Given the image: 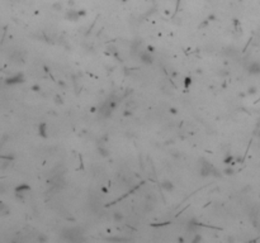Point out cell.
I'll list each match as a JSON object with an SVG mask.
<instances>
[{
    "mask_svg": "<svg viewBox=\"0 0 260 243\" xmlns=\"http://www.w3.org/2000/svg\"><path fill=\"white\" fill-rule=\"evenodd\" d=\"M23 81H24V76H23L22 74H17L14 76H10L5 80V84L7 85H18V84H22Z\"/></svg>",
    "mask_w": 260,
    "mask_h": 243,
    "instance_id": "cell-1",
    "label": "cell"
},
{
    "mask_svg": "<svg viewBox=\"0 0 260 243\" xmlns=\"http://www.w3.org/2000/svg\"><path fill=\"white\" fill-rule=\"evenodd\" d=\"M141 62H144L145 65H151L154 62V57L151 56V52H142L140 53Z\"/></svg>",
    "mask_w": 260,
    "mask_h": 243,
    "instance_id": "cell-2",
    "label": "cell"
},
{
    "mask_svg": "<svg viewBox=\"0 0 260 243\" xmlns=\"http://www.w3.org/2000/svg\"><path fill=\"white\" fill-rule=\"evenodd\" d=\"M247 71L252 75H260V62H251L247 67Z\"/></svg>",
    "mask_w": 260,
    "mask_h": 243,
    "instance_id": "cell-3",
    "label": "cell"
},
{
    "mask_svg": "<svg viewBox=\"0 0 260 243\" xmlns=\"http://www.w3.org/2000/svg\"><path fill=\"white\" fill-rule=\"evenodd\" d=\"M29 190H31V187H29L28 185L22 184V185H19V186L15 187V194H17V196H18V198H22L23 194L27 192V191H29Z\"/></svg>",
    "mask_w": 260,
    "mask_h": 243,
    "instance_id": "cell-4",
    "label": "cell"
},
{
    "mask_svg": "<svg viewBox=\"0 0 260 243\" xmlns=\"http://www.w3.org/2000/svg\"><path fill=\"white\" fill-rule=\"evenodd\" d=\"M38 134L43 138H47L48 134H47V124L46 123H41L39 127H38Z\"/></svg>",
    "mask_w": 260,
    "mask_h": 243,
    "instance_id": "cell-5",
    "label": "cell"
},
{
    "mask_svg": "<svg viewBox=\"0 0 260 243\" xmlns=\"http://www.w3.org/2000/svg\"><path fill=\"white\" fill-rule=\"evenodd\" d=\"M80 17L79 12H75V10H69L67 14H66V18L70 19V20H78Z\"/></svg>",
    "mask_w": 260,
    "mask_h": 243,
    "instance_id": "cell-6",
    "label": "cell"
},
{
    "mask_svg": "<svg viewBox=\"0 0 260 243\" xmlns=\"http://www.w3.org/2000/svg\"><path fill=\"white\" fill-rule=\"evenodd\" d=\"M161 187H162L165 191H173V190H174V185H173L170 181H168V180H165V181L161 182Z\"/></svg>",
    "mask_w": 260,
    "mask_h": 243,
    "instance_id": "cell-7",
    "label": "cell"
},
{
    "mask_svg": "<svg viewBox=\"0 0 260 243\" xmlns=\"http://www.w3.org/2000/svg\"><path fill=\"white\" fill-rule=\"evenodd\" d=\"M113 219H114V222H121V221L123 219V216H122L121 213L114 211V213H113Z\"/></svg>",
    "mask_w": 260,
    "mask_h": 243,
    "instance_id": "cell-8",
    "label": "cell"
},
{
    "mask_svg": "<svg viewBox=\"0 0 260 243\" xmlns=\"http://www.w3.org/2000/svg\"><path fill=\"white\" fill-rule=\"evenodd\" d=\"M0 213H2V214H8L9 213L8 206L4 203H2V201H0Z\"/></svg>",
    "mask_w": 260,
    "mask_h": 243,
    "instance_id": "cell-9",
    "label": "cell"
},
{
    "mask_svg": "<svg viewBox=\"0 0 260 243\" xmlns=\"http://www.w3.org/2000/svg\"><path fill=\"white\" fill-rule=\"evenodd\" d=\"M256 91H257L256 86H250V87L247 89V94H249V95H254V94H256Z\"/></svg>",
    "mask_w": 260,
    "mask_h": 243,
    "instance_id": "cell-10",
    "label": "cell"
},
{
    "mask_svg": "<svg viewBox=\"0 0 260 243\" xmlns=\"http://www.w3.org/2000/svg\"><path fill=\"white\" fill-rule=\"evenodd\" d=\"M99 153H100L102 156H104V157H108V156H109L108 151H107L105 148H103V147H99Z\"/></svg>",
    "mask_w": 260,
    "mask_h": 243,
    "instance_id": "cell-11",
    "label": "cell"
},
{
    "mask_svg": "<svg viewBox=\"0 0 260 243\" xmlns=\"http://www.w3.org/2000/svg\"><path fill=\"white\" fill-rule=\"evenodd\" d=\"M191 84H192V79H191V77H185V80H184V86L188 89L189 86H191Z\"/></svg>",
    "mask_w": 260,
    "mask_h": 243,
    "instance_id": "cell-12",
    "label": "cell"
},
{
    "mask_svg": "<svg viewBox=\"0 0 260 243\" xmlns=\"http://www.w3.org/2000/svg\"><path fill=\"white\" fill-rule=\"evenodd\" d=\"M223 161H225V163H233V161H235V160H233V157H232V156H227Z\"/></svg>",
    "mask_w": 260,
    "mask_h": 243,
    "instance_id": "cell-13",
    "label": "cell"
},
{
    "mask_svg": "<svg viewBox=\"0 0 260 243\" xmlns=\"http://www.w3.org/2000/svg\"><path fill=\"white\" fill-rule=\"evenodd\" d=\"M55 100H56V103H57V104H62V98H61V96L56 95V96H55Z\"/></svg>",
    "mask_w": 260,
    "mask_h": 243,
    "instance_id": "cell-14",
    "label": "cell"
},
{
    "mask_svg": "<svg viewBox=\"0 0 260 243\" xmlns=\"http://www.w3.org/2000/svg\"><path fill=\"white\" fill-rule=\"evenodd\" d=\"M225 174H226V175H232V174H233V170H232V168H226V170H225Z\"/></svg>",
    "mask_w": 260,
    "mask_h": 243,
    "instance_id": "cell-15",
    "label": "cell"
},
{
    "mask_svg": "<svg viewBox=\"0 0 260 243\" xmlns=\"http://www.w3.org/2000/svg\"><path fill=\"white\" fill-rule=\"evenodd\" d=\"M54 8H55V9H57V10H61V9H62V5H61L60 3H57V4H55V5H54Z\"/></svg>",
    "mask_w": 260,
    "mask_h": 243,
    "instance_id": "cell-16",
    "label": "cell"
},
{
    "mask_svg": "<svg viewBox=\"0 0 260 243\" xmlns=\"http://www.w3.org/2000/svg\"><path fill=\"white\" fill-rule=\"evenodd\" d=\"M170 112H171L173 114H175V113H176V109H170Z\"/></svg>",
    "mask_w": 260,
    "mask_h": 243,
    "instance_id": "cell-17",
    "label": "cell"
}]
</instances>
